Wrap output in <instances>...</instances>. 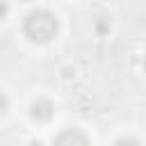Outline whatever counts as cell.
Wrapping results in <instances>:
<instances>
[{"mask_svg":"<svg viewBox=\"0 0 146 146\" xmlns=\"http://www.w3.org/2000/svg\"><path fill=\"white\" fill-rule=\"evenodd\" d=\"M23 32L27 34L30 41H36V43H48L55 39L57 34V18L55 14H50L48 9H36V11H30L23 21Z\"/></svg>","mask_w":146,"mask_h":146,"instance_id":"cell-1","label":"cell"},{"mask_svg":"<svg viewBox=\"0 0 146 146\" xmlns=\"http://www.w3.org/2000/svg\"><path fill=\"white\" fill-rule=\"evenodd\" d=\"M52 146H89V139L80 132V130H64L55 137V144Z\"/></svg>","mask_w":146,"mask_h":146,"instance_id":"cell-2","label":"cell"},{"mask_svg":"<svg viewBox=\"0 0 146 146\" xmlns=\"http://www.w3.org/2000/svg\"><path fill=\"white\" fill-rule=\"evenodd\" d=\"M52 112H55V107H52V103L46 100V98L34 100L32 107H30V114H32V119H36V121H48V119L52 116Z\"/></svg>","mask_w":146,"mask_h":146,"instance_id":"cell-3","label":"cell"},{"mask_svg":"<svg viewBox=\"0 0 146 146\" xmlns=\"http://www.w3.org/2000/svg\"><path fill=\"white\" fill-rule=\"evenodd\" d=\"M114 146H139V141H137V139H130V137H123V139H119Z\"/></svg>","mask_w":146,"mask_h":146,"instance_id":"cell-4","label":"cell"},{"mask_svg":"<svg viewBox=\"0 0 146 146\" xmlns=\"http://www.w3.org/2000/svg\"><path fill=\"white\" fill-rule=\"evenodd\" d=\"M5 110H7V96L0 91V112H5Z\"/></svg>","mask_w":146,"mask_h":146,"instance_id":"cell-5","label":"cell"},{"mask_svg":"<svg viewBox=\"0 0 146 146\" xmlns=\"http://www.w3.org/2000/svg\"><path fill=\"white\" fill-rule=\"evenodd\" d=\"M5 14H7V2H5V0H0V18H2Z\"/></svg>","mask_w":146,"mask_h":146,"instance_id":"cell-6","label":"cell"},{"mask_svg":"<svg viewBox=\"0 0 146 146\" xmlns=\"http://www.w3.org/2000/svg\"><path fill=\"white\" fill-rule=\"evenodd\" d=\"M32 146H41V144H39V141H34V144H32Z\"/></svg>","mask_w":146,"mask_h":146,"instance_id":"cell-7","label":"cell"},{"mask_svg":"<svg viewBox=\"0 0 146 146\" xmlns=\"http://www.w3.org/2000/svg\"><path fill=\"white\" fill-rule=\"evenodd\" d=\"M144 68H146V55H144Z\"/></svg>","mask_w":146,"mask_h":146,"instance_id":"cell-8","label":"cell"}]
</instances>
